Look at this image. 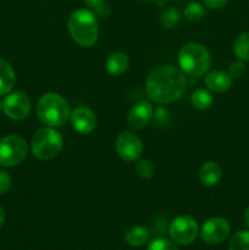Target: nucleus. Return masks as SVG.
Listing matches in <instances>:
<instances>
[{
    "label": "nucleus",
    "mask_w": 249,
    "mask_h": 250,
    "mask_svg": "<svg viewBox=\"0 0 249 250\" xmlns=\"http://www.w3.org/2000/svg\"><path fill=\"white\" fill-rule=\"evenodd\" d=\"M2 109L7 117L12 120H23L28 116L31 110V100L23 92H14L5 98Z\"/></svg>",
    "instance_id": "obj_8"
},
{
    "label": "nucleus",
    "mask_w": 249,
    "mask_h": 250,
    "mask_svg": "<svg viewBox=\"0 0 249 250\" xmlns=\"http://www.w3.org/2000/svg\"><path fill=\"white\" fill-rule=\"evenodd\" d=\"M190 100H192L193 106L197 107V109H199V110L209 109V107L212 105V102H214V99H212V95L205 89L195 90V92L192 94Z\"/></svg>",
    "instance_id": "obj_19"
},
{
    "label": "nucleus",
    "mask_w": 249,
    "mask_h": 250,
    "mask_svg": "<svg viewBox=\"0 0 249 250\" xmlns=\"http://www.w3.org/2000/svg\"><path fill=\"white\" fill-rule=\"evenodd\" d=\"M222 176L221 167L214 161L205 163L199 170V180L207 187H212L220 182Z\"/></svg>",
    "instance_id": "obj_14"
},
{
    "label": "nucleus",
    "mask_w": 249,
    "mask_h": 250,
    "mask_svg": "<svg viewBox=\"0 0 249 250\" xmlns=\"http://www.w3.org/2000/svg\"><path fill=\"white\" fill-rule=\"evenodd\" d=\"M16 76L11 65L0 58V95L7 94L14 88Z\"/></svg>",
    "instance_id": "obj_16"
},
{
    "label": "nucleus",
    "mask_w": 249,
    "mask_h": 250,
    "mask_svg": "<svg viewBox=\"0 0 249 250\" xmlns=\"http://www.w3.org/2000/svg\"><path fill=\"white\" fill-rule=\"evenodd\" d=\"M229 224L222 217H212L208 220L202 227L200 236L208 244H219L224 242L229 234Z\"/></svg>",
    "instance_id": "obj_9"
},
{
    "label": "nucleus",
    "mask_w": 249,
    "mask_h": 250,
    "mask_svg": "<svg viewBox=\"0 0 249 250\" xmlns=\"http://www.w3.org/2000/svg\"><path fill=\"white\" fill-rule=\"evenodd\" d=\"M1 109H2V103L0 102V110H1Z\"/></svg>",
    "instance_id": "obj_31"
},
{
    "label": "nucleus",
    "mask_w": 249,
    "mask_h": 250,
    "mask_svg": "<svg viewBox=\"0 0 249 250\" xmlns=\"http://www.w3.org/2000/svg\"><path fill=\"white\" fill-rule=\"evenodd\" d=\"M115 146L120 158L126 161L137 160L143 151L141 139L131 132H122L119 134Z\"/></svg>",
    "instance_id": "obj_10"
},
{
    "label": "nucleus",
    "mask_w": 249,
    "mask_h": 250,
    "mask_svg": "<svg viewBox=\"0 0 249 250\" xmlns=\"http://www.w3.org/2000/svg\"><path fill=\"white\" fill-rule=\"evenodd\" d=\"M62 137L50 127L41 128L37 131L32 139V153L41 160H49L59 154L62 148Z\"/></svg>",
    "instance_id": "obj_5"
},
{
    "label": "nucleus",
    "mask_w": 249,
    "mask_h": 250,
    "mask_svg": "<svg viewBox=\"0 0 249 250\" xmlns=\"http://www.w3.org/2000/svg\"><path fill=\"white\" fill-rule=\"evenodd\" d=\"M205 16V9L199 2H189L185 9V17L188 21H200Z\"/></svg>",
    "instance_id": "obj_21"
},
{
    "label": "nucleus",
    "mask_w": 249,
    "mask_h": 250,
    "mask_svg": "<svg viewBox=\"0 0 249 250\" xmlns=\"http://www.w3.org/2000/svg\"><path fill=\"white\" fill-rule=\"evenodd\" d=\"M68 32L73 41L81 46L94 45L98 39L97 15L88 9H78L70 16L67 22Z\"/></svg>",
    "instance_id": "obj_2"
},
{
    "label": "nucleus",
    "mask_w": 249,
    "mask_h": 250,
    "mask_svg": "<svg viewBox=\"0 0 249 250\" xmlns=\"http://www.w3.org/2000/svg\"><path fill=\"white\" fill-rule=\"evenodd\" d=\"M71 124L78 133H90L97 126V117L89 107L81 106L71 114Z\"/></svg>",
    "instance_id": "obj_11"
},
{
    "label": "nucleus",
    "mask_w": 249,
    "mask_h": 250,
    "mask_svg": "<svg viewBox=\"0 0 249 250\" xmlns=\"http://www.w3.org/2000/svg\"><path fill=\"white\" fill-rule=\"evenodd\" d=\"M153 107L148 102H139L129 110L127 124L132 129H142L150 122Z\"/></svg>",
    "instance_id": "obj_12"
},
{
    "label": "nucleus",
    "mask_w": 249,
    "mask_h": 250,
    "mask_svg": "<svg viewBox=\"0 0 249 250\" xmlns=\"http://www.w3.org/2000/svg\"><path fill=\"white\" fill-rule=\"evenodd\" d=\"M148 250H178V248L168 239L156 238L149 244Z\"/></svg>",
    "instance_id": "obj_24"
},
{
    "label": "nucleus",
    "mask_w": 249,
    "mask_h": 250,
    "mask_svg": "<svg viewBox=\"0 0 249 250\" xmlns=\"http://www.w3.org/2000/svg\"><path fill=\"white\" fill-rule=\"evenodd\" d=\"M243 219H244V222H246V225H247V226L249 227V207L247 208L246 210H244Z\"/></svg>",
    "instance_id": "obj_29"
},
{
    "label": "nucleus",
    "mask_w": 249,
    "mask_h": 250,
    "mask_svg": "<svg viewBox=\"0 0 249 250\" xmlns=\"http://www.w3.org/2000/svg\"><path fill=\"white\" fill-rule=\"evenodd\" d=\"M180 21V14L176 9H166L161 12L160 22L166 28H172Z\"/></svg>",
    "instance_id": "obj_22"
},
{
    "label": "nucleus",
    "mask_w": 249,
    "mask_h": 250,
    "mask_svg": "<svg viewBox=\"0 0 249 250\" xmlns=\"http://www.w3.org/2000/svg\"><path fill=\"white\" fill-rule=\"evenodd\" d=\"M83 1L85 2V5H88L89 7H92V9L97 10L98 7H100L102 5L106 4L105 2V0H83Z\"/></svg>",
    "instance_id": "obj_28"
},
{
    "label": "nucleus",
    "mask_w": 249,
    "mask_h": 250,
    "mask_svg": "<svg viewBox=\"0 0 249 250\" xmlns=\"http://www.w3.org/2000/svg\"><path fill=\"white\" fill-rule=\"evenodd\" d=\"M136 172L142 178H150L154 175V166L146 159H141L136 164Z\"/></svg>",
    "instance_id": "obj_23"
},
{
    "label": "nucleus",
    "mask_w": 249,
    "mask_h": 250,
    "mask_svg": "<svg viewBox=\"0 0 249 250\" xmlns=\"http://www.w3.org/2000/svg\"><path fill=\"white\" fill-rule=\"evenodd\" d=\"M198 232H199V227H198L197 221L188 215L176 217L171 222L170 229H168V233L172 241L182 246L193 243L197 238Z\"/></svg>",
    "instance_id": "obj_7"
},
{
    "label": "nucleus",
    "mask_w": 249,
    "mask_h": 250,
    "mask_svg": "<svg viewBox=\"0 0 249 250\" xmlns=\"http://www.w3.org/2000/svg\"><path fill=\"white\" fill-rule=\"evenodd\" d=\"M186 77L182 71L173 66H159L150 71L146 80V95L158 104H168L180 99L186 88Z\"/></svg>",
    "instance_id": "obj_1"
},
{
    "label": "nucleus",
    "mask_w": 249,
    "mask_h": 250,
    "mask_svg": "<svg viewBox=\"0 0 249 250\" xmlns=\"http://www.w3.org/2000/svg\"><path fill=\"white\" fill-rule=\"evenodd\" d=\"M37 115L46 126H62L70 116V105L61 95L46 93L37 104Z\"/></svg>",
    "instance_id": "obj_3"
},
{
    "label": "nucleus",
    "mask_w": 249,
    "mask_h": 250,
    "mask_svg": "<svg viewBox=\"0 0 249 250\" xmlns=\"http://www.w3.org/2000/svg\"><path fill=\"white\" fill-rule=\"evenodd\" d=\"M27 155V143L22 137L6 136L0 141V165L12 167L24 160Z\"/></svg>",
    "instance_id": "obj_6"
},
{
    "label": "nucleus",
    "mask_w": 249,
    "mask_h": 250,
    "mask_svg": "<svg viewBox=\"0 0 249 250\" xmlns=\"http://www.w3.org/2000/svg\"><path fill=\"white\" fill-rule=\"evenodd\" d=\"M203 1L210 9H221L227 4L228 0H203Z\"/></svg>",
    "instance_id": "obj_27"
},
{
    "label": "nucleus",
    "mask_w": 249,
    "mask_h": 250,
    "mask_svg": "<svg viewBox=\"0 0 249 250\" xmlns=\"http://www.w3.org/2000/svg\"><path fill=\"white\" fill-rule=\"evenodd\" d=\"M244 73H246V65L242 60L234 61L229 65L228 75L231 78H241L243 77Z\"/></svg>",
    "instance_id": "obj_25"
},
{
    "label": "nucleus",
    "mask_w": 249,
    "mask_h": 250,
    "mask_svg": "<svg viewBox=\"0 0 249 250\" xmlns=\"http://www.w3.org/2000/svg\"><path fill=\"white\" fill-rule=\"evenodd\" d=\"M211 58L204 45L199 43H188L178 54V63L183 72L193 77L203 76L210 67Z\"/></svg>",
    "instance_id": "obj_4"
},
{
    "label": "nucleus",
    "mask_w": 249,
    "mask_h": 250,
    "mask_svg": "<svg viewBox=\"0 0 249 250\" xmlns=\"http://www.w3.org/2000/svg\"><path fill=\"white\" fill-rule=\"evenodd\" d=\"M205 85L212 92L224 93L231 88L232 78L225 71H212L205 77Z\"/></svg>",
    "instance_id": "obj_13"
},
{
    "label": "nucleus",
    "mask_w": 249,
    "mask_h": 250,
    "mask_svg": "<svg viewBox=\"0 0 249 250\" xmlns=\"http://www.w3.org/2000/svg\"><path fill=\"white\" fill-rule=\"evenodd\" d=\"M149 239L148 229L142 226H134L129 229L124 234V241L131 247H141Z\"/></svg>",
    "instance_id": "obj_17"
},
{
    "label": "nucleus",
    "mask_w": 249,
    "mask_h": 250,
    "mask_svg": "<svg viewBox=\"0 0 249 250\" xmlns=\"http://www.w3.org/2000/svg\"><path fill=\"white\" fill-rule=\"evenodd\" d=\"M11 188V177L6 171H0V194H5Z\"/></svg>",
    "instance_id": "obj_26"
},
{
    "label": "nucleus",
    "mask_w": 249,
    "mask_h": 250,
    "mask_svg": "<svg viewBox=\"0 0 249 250\" xmlns=\"http://www.w3.org/2000/svg\"><path fill=\"white\" fill-rule=\"evenodd\" d=\"M233 50L242 61H249V32H244L234 39Z\"/></svg>",
    "instance_id": "obj_18"
},
{
    "label": "nucleus",
    "mask_w": 249,
    "mask_h": 250,
    "mask_svg": "<svg viewBox=\"0 0 249 250\" xmlns=\"http://www.w3.org/2000/svg\"><path fill=\"white\" fill-rule=\"evenodd\" d=\"M228 250H249V231H238L232 236Z\"/></svg>",
    "instance_id": "obj_20"
},
{
    "label": "nucleus",
    "mask_w": 249,
    "mask_h": 250,
    "mask_svg": "<svg viewBox=\"0 0 249 250\" xmlns=\"http://www.w3.org/2000/svg\"><path fill=\"white\" fill-rule=\"evenodd\" d=\"M144 1H153V0H144Z\"/></svg>",
    "instance_id": "obj_32"
},
{
    "label": "nucleus",
    "mask_w": 249,
    "mask_h": 250,
    "mask_svg": "<svg viewBox=\"0 0 249 250\" xmlns=\"http://www.w3.org/2000/svg\"><path fill=\"white\" fill-rule=\"evenodd\" d=\"M128 63L129 61L127 54L116 51V53H112L111 55H109V58L106 59L105 66H106V70L110 75L120 76L127 70Z\"/></svg>",
    "instance_id": "obj_15"
},
{
    "label": "nucleus",
    "mask_w": 249,
    "mask_h": 250,
    "mask_svg": "<svg viewBox=\"0 0 249 250\" xmlns=\"http://www.w3.org/2000/svg\"><path fill=\"white\" fill-rule=\"evenodd\" d=\"M5 221V214H4V210H2V208L0 207V227L2 226V224H4Z\"/></svg>",
    "instance_id": "obj_30"
}]
</instances>
